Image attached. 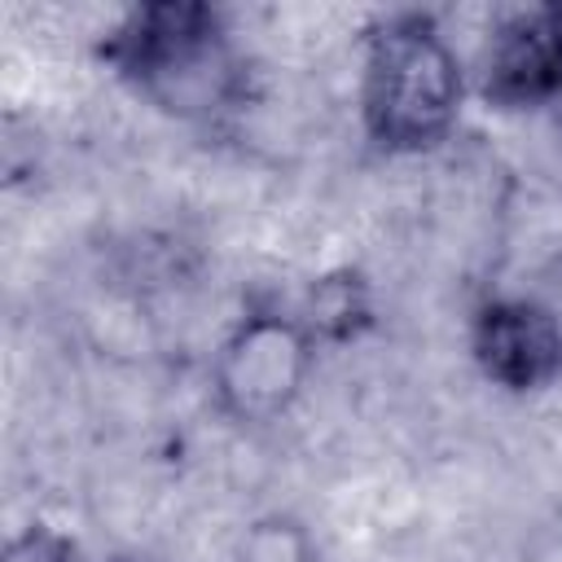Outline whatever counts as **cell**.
<instances>
[{
    "label": "cell",
    "instance_id": "cell-1",
    "mask_svg": "<svg viewBox=\"0 0 562 562\" xmlns=\"http://www.w3.org/2000/svg\"><path fill=\"white\" fill-rule=\"evenodd\" d=\"M92 57L136 101L189 127H224L255 101V61L228 13L206 0L127 4Z\"/></svg>",
    "mask_w": 562,
    "mask_h": 562
},
{
    "label": "cell",
    "instance_id": "cell-2",
    "mask_svg": "<svg viewBox=\"0 0 562 562\" xmlns=\"http://www.w3.org/2000/svg\"><path fill=\"white\" fill-rule=\"evenodd\" d=\"M474 79L430 9H382L360 31L356 110L382 158L435 154L461 123Z\"/></svg>",
    "mask_w": 562,
    "mask_h": 562
},
{
    "label": "cell",
    "instance_id": "cell-3",
    "mask_svg": "<svg viewBox=\"0 0 562 562\" xmlns=\"http://www.w3.org/2000/svg\"><path fill=\"white\" fill-rule=\"evenodd\" d=\"M321 360V338L299 307L246 299L211 351V400L233 426H272L307 391Z\"/></svg>",
    "mask_w": 562,
    "mask_h": 562
},
{
    "label": "cell",
    "instance_id": "cell-4",
    "mask_svg": "<svg viewBox=\"0 0 562 562\" xmlns=\"http://www.w3.org/2000/svg\"><path fill=\"white\" fill-rule=\"evenodd\" d=\"M470 75L479 101L501 114H527L562 101V0L496 9Z\"/></svg>",
    "mask_w": 562,
    "mask_h": 562
},
{
    "label": "cell",
    "instance_id": "cell-5",
    "mask_svg": "<svg viewBox=\"0 0 562 562\" xmlns=\"http://www.w3.org/2000/svg\"><path fill=\"white\" fill-rule=\"evenodd\" d=\"M465 347L479 378L505 395H544L562 386V316L536 294L496 290L474 303Z\"/></svg>",
    "mask_w": 562,
    "mask_h": 562
},
{
    "label": "cell",
    "instance_id": "cell-6",
    "mask_svg": "<svg viewBox=\"0 0 562 562\" xmlns=\"http://www.w3.org/2000/svg\"><path fill=\"white\" fill-rule=\"evenodd\" d=\"M299 316L312 325V334L321 338V347H338V342H356L360 334L373 329V285L360 268H329L321 277H312L307 294L294 303Z\"/></svg>",
    "mask_w": 562,
    "mask_h": 562
},
{
    "label": "cell",
    "instance_id": "cell-7",
    "mask_svg": "<svg viewBox=\"0 0 562 562\" xmlns=\"http://www.w3.org/2000/svg\"><path fill=\"white\" fill-rule=\"evenodd\" d=\"M224 562H325V553L299 514L268 509L237 531Z\"/></svg>",
    "mask_w": 562,
    "mask_h": 562
},
{
    "label": "cell",
    "instance_id": "cell-8",
    "mask_svg": "<svg viewBox=\"0 0 562 562\" xmlns=\"http://www.w3.org/2000/svg\"><path fill=\"white\" fill-rule=\"evenodd\" d=\"M4 562H88V558L75 536H66L61 527H53L44 518H31L26 527H18L9 536Z\"/></svg>",
    "mask_w": 562,
    "mask_h": 562
},
{
    "label": "cell",
    "instance_id": "cell-9",
    "mask_svg": "<svg viewBox=\"0 0 562 562\" xmlns=\"http://www.w3.org/2000/svg\"><path fill=\"white\" fill-rule=\"evenodd\" d=\"M105 562H154V558H140V553H114V558H105Z\"/></svg>",
    "mask_w": 562,
    "mask_h": 562
}]
</instances>
